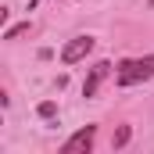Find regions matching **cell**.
<instances>
[{"instance_id": "5b68a950", "label": "cell", "mask_w": 154, "mask_h": 154, "mask_svg": "<svg viewBox=\"0 0 154 154\" xmlns=\"http://www.w3.org/2000/svg\"><path fill=\"white\" fill-rule=\"evenodd\" d=\"M125 143H129V125H122L115 133V147H125Z\"/></svg>"}, {"instance_id": "3957f363", "label": "cell", "mask_w": 154, "mask_h": 154, "mask_svg": "<svg viewBox=\"0 0 154 154\" xmlns=\"http://www.w3.org/2000/svg\"><path fill=\"white\" fill-rule=\"evenodd\" d=\"M108 72H111V65H108V61H97V65L90 68L86 82H82V97H97V90H100V82L108 79Z\"/></svg>"}, {"instance_id": "277c9868", "label": "cell", "mask_w": 154, "mask_h": 154, "mask_svg": "<svg viewBox=\"0 0 154 154\" xmlns=\"http://www.w3.org/2000/svg\"><path fill=\"white\" fill-rule=\"evenodd\" d=\"M93 136H97V129H93V125L79 129L75 136H72V140L61 147V154H82V151H90V147H93Z\"/></svg>"}, {"instance_id": "8992f818", "label": "cell", "mask_w": 154, "mask_h": 154, "mask_svg": "<svg viewBox=\"0 0 154 154\" xmlns=\"http://www.w3.org/2000/svg\"><path fill=\"white\" fill-rule=\"evenodd\" d=\"M22 32H29V22H25V25H14V29H7V39H18Z\"/></svg>"}, {"instance_id": "52a82bcc", "label": "cell", "mask_w": 154, "mask_h": 154, "mask_svg": "<svg viewBox=\"0 0 154 154\" xmlns=\"http://www.w3.org/2000/svg\"><path fill=\"white\" fill-rule=\"evenodd\" d=\"M36 4H39V0H29V7H36Z\"/></svg>"}, {"instance_id": "7a4b0ae2", "label": "cell", "mask_w": 154, "mask_h": 154, "mask_svg": "<svg viewBox=\"0 0 154 154\" xmlns=\"http://www.w3.org/2000/svg\"><path fill=\"white\" fill-rule=\"evenodd\" d=\"M90 50H93V36H75L72 43H65V50H61V61H65V65H75V61H82Z\"/></svg>"}, {"instance_id": "6da1fadb", "label": "cell", "mask_w": 154, "mask_h": 154, "mask_svg": "<svg viewBox=\"0 0 154 154\" xmlns=\"http://www.w3.org/2000/svg\"><path fill=\"white\" fill-rule=\"evenodd\" d=\"M154 75V54L147 57H129L118 65V86H133V82H143Z\"/></svg>"}]
</instances>
